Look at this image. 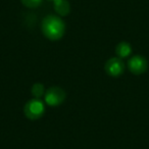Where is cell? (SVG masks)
Returning a JSON list of instances; mask_svg holds the SVG:
<instances>
[{
	"instance_id": "cell-1",
	"label": "cell",
	"mask_w": 149,
	"mask_h": 149,
	"mask_svg": "<svg viewBox=\"0 0 149 149\" xmlns=\"http://www.w3.org/2000/svg\"><path fill=\"white\" fill-rule=\"evenodd\" d=\"M41 29L43 35L50 41H57L65 33V24L59 15H49L42 21Z\"/></svg>"
},
{
	"instance_id": "cell-2",
	"label": "cell",
	"mask_w": 149,
	"mask_h": 149,
	"mask_svg": "<svg viewBox=\"0 0 149 149\" xmlns=\"http://www.w3.org/2000/svg\"><path fill=\"white\" fill-rule=\"evenodd\" d=\"M24 113L29 120H39L45 113V104L38 98H33L26 103L24 107Z\"/></svg>"
},
{
	"instance_id": "cell-3",
	"label": "cell",
	"mask_w": 149,
	"mask_h": 149,
	"mask_svg": "<svg viewBox=\"0 0 149 149\" xmlns=\"http://www.w3.org/2000/svg\"><path fill=\"white\" fill-rule=\"evenodd\" d=\"M64 100H65V92L63 89L57 86L50 87L48 90H46L44 94V101L51 107L59 106L60 104L63 103Z\"/></svg>"
},
{
	"instance_id": "cell-4",
	"label": "cell",
	"mask_w": 149,
	"mask_h": 149,
	"mask_svg": "<svg viewBox=\"0 0 149 149\" xmlns=\"http://www.w3.org/2000/svg\"><path fill=\"white\" fill-rule=\"evenodd\" d=\"M128 68L133 74L140 76L148 70V61L142 55H134L128 60Z\"/></svg>"
},
{
	"instance_id": "cell-5",
	"label": "cell",
	"mask_w": 149,
	"mask_h": 149,
	"mask_svg": "<svg viewBox=\"0 0 149 149\" xmlns=\"http://www.w3.org/2000/svg\"><path fill=\"white\" fill-rule=\"evenodd\" d=\"M104 70H105L106 74L110 77H120L125 72V63L122 58L111 57L105 62Z\"/></svg>"
},
{
	"instance_id": "cell-6",
	"label": "cell",
	"mask_w": 149,
	"mask_h": 149,
	"mask_svg": "<svg viewBox=\"0 0 149 149\" xmlns=\"http://www.w3.org/2000/svg\"><path fill=\"white\" fill-rule=\"evenodd\" d=\"M53 7L59 17H66L70 13V4L68 0H54Z\"/></svg>"
},
{
	"instance_id": "cell-7",
	"label": "cell",
	"mask_w": 149,
	"mask_h": 149,
	"mask_svg": "<svg viewBox=\"0 0 149 149\" xmlns=\"http://www.w3.org/2000/svg\"><path fill=\"white\" fill-rule=\"evenodd\" d=\"M116 53L118 57L120 58H127L131 55L132 53V46L130 43L126 41H122L116 45Z\"/></svg>"
},
{
	"instance_id": "cell-8",
	"label": "cell",
	"mask_w": 149,
	"mask_h": 149,
	"mask_svg": "<svg viewBox=\"0 0 149 149\" xmlns=\"http://www.w3.org/2000/svg\"><path fill=\"white\" fill-rule=\"evenodd\" d=\"M31 92H32V94H33L34 97L38 98V99H40V98H41L42 96H43L44 94H45L46 90H45V87H44L43 84H41V83H35L33 86H32Z\"/></svg>"
},
{
	"instance_id": "cell-9",
	"label": "cell",
	"mask_w": 149,
	"mask_h": 149,
	"mask_svg": "<svg viewBox=\"0 0 149 149\" xmlns=\"http://www.w3.org/2000/svg\"><path fill=\"white\" fill-rule=\"evenodd\" d=\"M43 0H21L23 5H25L28 8H37L41 5Z\"/></svg>"
},
{
	"instance_id": "cell-10",
	"label": "cell",
	"mask_w": 149,
	"mask_h": 149,
	"mask_svg": "<svg viewBox=\"0 0 149 149\" xmlns=\"http://www.w3.org/2000/svg\"><path fill=\"white\" fill-rule=\"evenodd\" d=\"M51 1H54V0H51Z\"/></svg>"
}]
</instances>
